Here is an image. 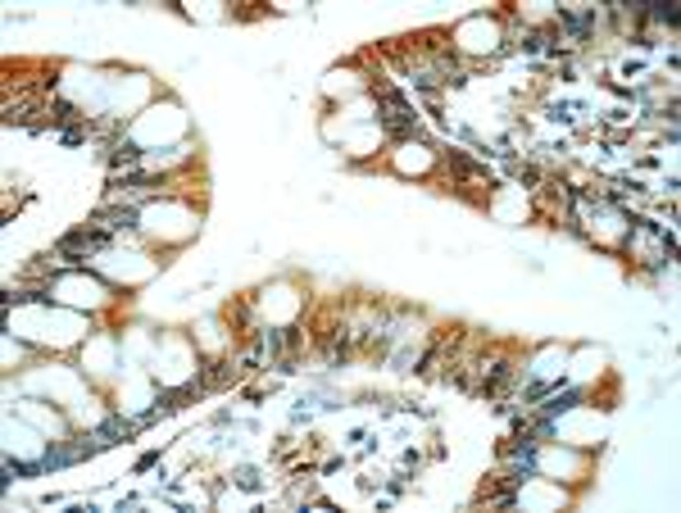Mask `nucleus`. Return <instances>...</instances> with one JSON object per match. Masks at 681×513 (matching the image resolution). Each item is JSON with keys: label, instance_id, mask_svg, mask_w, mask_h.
I'll use <instances>...</instances> for the list:
<instances>
[{"label": "nucleus", "instance_id": "obj_1", "mask_svg": "<svg viewBox=\"0 0 681 513\" xmlns=\"http://www.w3.org/2000/svg\"><path fill=\"white\" fill-rule=\"evenodd\" d=\"M377 96H382V123H386V132L396 141H404V137H418V114H413V105L404 100L400 91H391V87H373Z\"/></svg>", "mask_w": 681, "mask_h": 513}, {"label": "nucleus", "instance_id": "obj_2", "mask_svg": "<svg viewBox=\"0 0 681 513\" xmlns=\"http://www.w3.org/2000/svg\"><path fill=\"white\" fill-rule=\"evenodd\" d=\"M105 223L109 232H132L136 228V209L132 205H123V209H105V214H96Z\"/></svg>", "mask_w": 681, "mask_h": 513}, {"label": "nucleus", "instance_id": "obj_3", "mask_svg": "<svg viewBox=\"0 0 681 513\" xmlns=\"http://www.w3.org/2000/svg\"><path fill=\"white\" fill-rule=\"evenodd\" d=\"M136 160H141V150H136L132 141H114V150H109V164H114V168H132Z\"/></svg>", "mask_w": 681, "mask_h": 513}, {"label": "nucleus", "instance_id": "obj_4", "mask_svg": "<svg viewBox=\"0 0 681 513\" xmlns=\"http://www.w3.org/2000/svg\"><path fill=\"white\" fill-rule=\"evenodd\" d=\"M577 404V391H568V395H554L550 404H545V418H554V413H563V409H572Z\"/></svg>", "mask_w": 681, "mask_h": 513}, {"label": "nucleus", "instance_id": "obj_5", "mask_svg": "<svg viewBox=\"0 0 681 513\" xmlns=\"http://www.w3.org/2000/svg\"><path fill=\"white\" fill-rule=\"evenodd\" d=\"M649 14H654L658 23H668V28H677V19H681V14H677V5H668V0H658V5H654Z\"/></svg>", "mask_w": 681, "mask_h": 513}, {"label": "nucleus", "instance_id": "obj_6", "mask_svg": "<svg viewBox=\"0 0 681 513\" xmlns=\"http://www.w3.org/2000/svg\"><path fill=\"white\" fill-rule=\"evenodd\" d=\"M450 164H454L459 173H464V177H486V168H477V164H468L464 155H450Z\"/></svg>", "mask_w": 681, "mask_h": 513}]
</instances>
